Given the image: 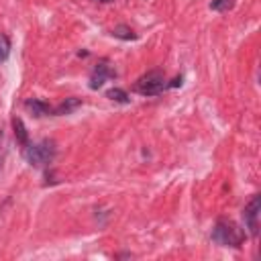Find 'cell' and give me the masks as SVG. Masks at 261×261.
Returning a JSON list of instances; mask_svg holds the SVG:
<instances>
[{
  "mask_svg": "<svg viewBox=\"0 0 261 261\" xmlns=\"http://www.w3.org/2000/svg\"><path fill=\"white\" fill-rule=\"evenodd\" d=\"M80 104H82V100H80V98H75V96H71V98H65V100H63V102H61V104H59V106H57L53 112H55L57 116L71 114V112H73V110H75Z\"/></svg>",
  "mask_w": 261,
  "mask_h": 261,
  "instance_id": "52a82bcc",
  "label": "cell"
},
{
  "mask_svg": "<svg viewBox=\"0 0 261 261\" xmlns=\"http://www.w3.org/2000/svg\"><path fill=\"white\" fill-rule=\"evenodd\" d=\"M108 77H114V69L108 65L106 59H102V61L94 67V73H92V77H90V88H92V90H98Z\"/></svg>",
  "mask_w": 261,
  "mask_h": 261,
  "instance_id": "5b68a950",
  "label": "cell"
},
{
  "mask_svg": "<svg viewBox=\"0 0 261 261\" xmlns=\"http://www.w3.org/2000/svg\"><path fill=\"white\" fill-rule=\"evenodd\" d=\"M112 35H114L116 39H124V41H130V39L137 37V35L133 33V29L126 27V24H118V27H114V29H112Z\"/></svg>",
  "mask_w": 261,
  "mask_h": 261,
  "instance_id": "9c48e42d",
  "label": "cell"
},
{
  "mask_svg": "<svg viewBox=\"0 0 261 261\" xmlns=\"http://www.w3.org/2000/svg\"><path fill=\"white\" fill-rule=\"evenodd\" d=\"M212 239H214V243H218L222 247H239L245 241V232L232 220L218 218L214 224V230H212Z\"/></svg>",
  "mask_w": 261,
  "mask_h": 261,
  "instance_id": "6da1fadb",
  "label": "cell"
},
{
  "mask_svg": "<svg viewBox=\"0 0 261 261\" xmlns=\"http://www.w3.org/2000/svg\"><path fill=\"white\" fill-rule=\"evenodd\" d=\"M53 157H55V143L51 139H43L39 143L24 145V159L31 165H35V167H41V165L51 163Z\"/></svg>",
  "mask_w": 261,
  "mask_h": 261,
  "instance_id": "7a4b0ae2",
  "label": "cell"
},
{
  "mask_svg": "<svg viewBox=\"0 0 261 261\" xmlns=\"http://www.w3.org/2000/svg\"><path fill=\"white\" fill-rule=\"evenodd\" d=\"M169 86H171V88H177V86H181V77H175V80H173Z\"/></svg>",
  "mask_w": 261,
  "mask_h": 261,
  "instance_id": "4fadbf2b",
  "label": "cell"
},
{
  "mask_svg": "<svg viewBox=\"0 0 261 261\" xmlns=\"http://www.w3.org/2000/svg\"><path fill=\"white\" fill-rule=\"evenodd\" d=\"M12 128H14V137H16V141H18L22 147L29 145V133H27V126H24V122H22L18 116L12 118Z\"/></svg>",
  "mask_w": 261,
  "mask_h": 261,
  "instance_id": "ba28073f",
  "label": "cell"
},
{
  "mask_svg": "<svg viewBox=\"0 0 261 261\" xmlns=\"http://www.w3.org/2000/svg\"><path fill=\"white\" fill-rule=\"evenodd\" d=\"M106 98H110V100H114V102H120V104H126V102H128V94H126L124 90H120V88L108 90V92H106Z\"/></svg>",
  "mask_w": 261,
  "mask_h": 261,
  "instance_id": "30bf717a",
  "label": "cell"
},
{
  "mask_svg": "<svg viewBox=\"0 0 261 261\" xmlns=\"http://www.w3.org/2000/svg\"><path fill=\"white\" fill-rule=\"evenodd\" d=\"M0 145H2V128H0Z\"/></svg>",
  "mask_w": 261,
  "mask_h": 261,
  "instance_id": "9a60e30c",
  "label": "cell"
},
{
  "mask_svg": "<svg viewBox=\"0 0 261 261\" xmlns=\"http://www.w3.org/2000/svg\"><path fill=\"white\" fill-rule=\"evenodd\" d=\"M165 88V80H163V73L161 71H149V73H145V75H141L137 82H135V86H133V90L137 92V94H141V96H155V94H159L161 90Z\"/></svg>",
  "mask_w": 261,
  "mask_h": 261,
  "instance_id": "3957f363",
  "label": "cell"
},
{
  "mask_svg": "<svg viewBox=\"0 0 261 261\" xmlns=\"http://www.w3.org/2000/svg\"><path fill=\"white\" fill-rule=\"evenodd\" d=\"M8 53H10V43L4 35H0V63H4L8 59Z\"/></svg>",
  "mask_w": 261,
  "mask_h": 261,
  "instance_id": "8fae6325",
  "label": "cell"
},
{
  "mask_svg": "<svg viewBox=\"0 0 261 261\" xmlns=\"http://www.w3.org/2000/svg\"><path fill=\"white\" fill-rule=\"evenodd\" d=\"M259 214H261V196H253L251 202L243 210L245 228L249 230L251 237H257V232H259Z\"/></svg>",
  "mask_w": 261,
  "mask_h": 261,
  "instance_id": "277c9868",
  "label": "cell"
},
{
  "mask_svg": "<svg viewBox=\"0 0 261 261\" xmlns=\"http://www.w3.org/2000/svg\"><path fill=\"white\" fill-rule=\"evenodd\" d=\"M98 2H106L108 4V2H114V0H98Z\"/></svg>",
  "mask_w": 261,
  "mask_h": 261,
  "instance_id": "5bb4252c",
  "label": "cell"
},
{
  "mask_svg": "<svg viewBox=\"0 0 261 261\" xmlns=\"http://www.w3.org/2000/svg\"><path fill=\"white\" fill-rule=\"evenodd\" d=\"M228 6H230V0H212L210 4L212 10H226Z\"/></svg>",
  "mask_w": 261,
  "mask_h": 261,
  "instance_id": "7c38bea8",
  "label": "cell"
},
{
  "mask_svg": "<svg viewBox=\"0 0 261 261\" xmlns=\"http://www.w3.org/2000/svg\"><path fill=\"white\" fill-rule=\"evenodd\" d=\"M24 108H27V110H29L33 116H37V118L51 114V106H49L47 102H43V100H37V98L27 100V102H24Z\"/></svg>",
  "mask_w": 261,
  "mask_h": 261,
  "instance_id": "8992f818",
  "label": "cell"
}]
</instances>
